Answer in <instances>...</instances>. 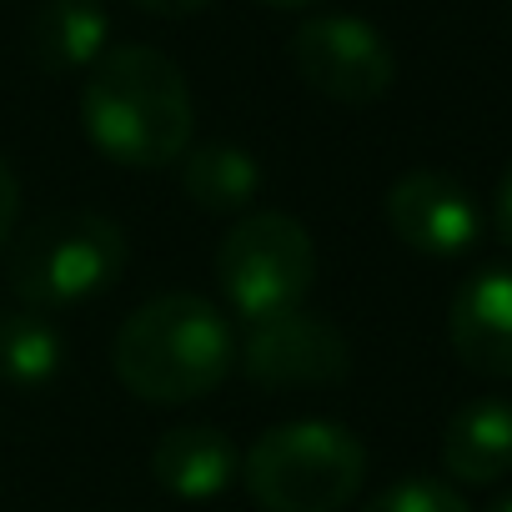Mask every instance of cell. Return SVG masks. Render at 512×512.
Here are the masks:
<instances>
[{
    "label": "cell",
    "mask_w": 512,
    "mask_h": 512,
    "mask_svg": "<svg viewBox=\"0 0 512 512\" xmlns=\"http://www.w3.org/2000/svg\"><path fill=\"white\" fill-rule=\"evenodd\" d=\"M256 6H272V11H302V6H312V0H256Z\"/></svg>",
    "instance_id": "cell-19"
},
{
    "label": "cell",
    "mask_w": 512,
    "mask_h": 512,
    "mask_svg": "<svg viewBox=\"0 0 512 512\" xmlns=\"http://www.w3.org/2000/svg\"><path fill=\"white\" fill-rule=\"evenodd\" d=\"M246 382L262 392H297V387H332L352 372L347 337L312 312H287L272 322H256L236 347Z\"/></svg>",
    "instance_id": "cell-7"
},
{
    "label": "cell",
    "mask_w": 512,
    "mask_h": 512,
    "mask_svg": "<svg viewBox=\"0 0 512 512\" xmlns=\"http://www.w3.org/2000/svg\"><path fill=\"white\" fill-rule=\"evenodd\" d=\"M181 191L201 206V211H216V216H231V211H246L262 191V166L246 146H231V141H206V146H191L181 156Z\"/></svg>",
    "instance_id": "cell-13"
},
{
    "label": "cell",
    "mask_w": 512,
    "mask_h": 512,
    "mask_svg": "<svg viewBox=\"0 0 512 512\" xmlns=\"http://www.w3.org/2000/svg\"><path fill=\"white\" fill-rule=\"evenodd\" d=\"M216 282L246 327L302 312L317 282V241L287 211H251L216 246Z\"/></svg>",
    "instance_id": "cell-5"
},
{
    "label": "cell",
    "mask_w": 512,
    "mask_h": 512,
    "mask_svg": "<svg viewBox=\"0 0 512 512\" xmlns=\"http://www.w3.org/2000/svg\"><path fill=\"white\" fill-rule=\"evenodd\" d=\"M387 226L402 246L422 256H462L482 236V211L472 191L447 171H407L387 186Z\"/></svg>",
    "instance_id": "cell-8"
},
{
    "label": "cell",
    "mask_w": 512,
    "mask_h": 512,
    "mask_svg": "<svg viewBox=\"0 0 512 512\" xmlns=\"http://www.w3.org/2000/svg\"><path fill=\"white\" fill-rule=\"evenodd\" d=\"M121 387L156 407H186L216 392L236 367V332L221 307L191 292L141 302L111 342Z\"/></svg>",
    "instance_id": "cell-2"
},
{
    "label": "cell",
    "mask_w": 512,
    "mask_h": 512,
    "mask_svg": "<svg viewBox=\"0 0 512 512\" xmlns=\"http://www.w3.org/2000/svg\"><path fill=\"white\" fill-rule=\"evenodd\" d=\"M292 66L297 76L337 101V106H372L397 81V56L387 36L362 16H312L292 36Z\"/></svg>",
    "instance_id": "cell-6"
},
{
    "label": "cell",
    "mask_w": 512,
    "mask_h": 512,
    "mask_svg": "<svg viewBox=\"0 0 512 512\" xmlns=\"http://www.w3.org/2000/svg\"><path fill=\"white\" fill-rule=\"evenodd\" d=\"M66 342L51 312H0V382L16 392H41L61 377Z\"/></svg>",
    "instance_id": "cell-14"
},
{
    "label": "cell",
    "mask_w": 512,
    "mask_h": 512,
    "mask_svg": "<svg viewBox=\"0 0 512 512\" xmlns=\"http://www.w3.org/2000/svg\"><path fill=\"white\" fill-rule=\"evenodd\" d=\"M16 221H21V181H16V171L6 166V156H0V246L11 241Z\"/></svg>",
    "instance_id": "cell-16"
},
{
    "label": "cell",
    "mask_w": 512,
    "mask_h": 512,
    "mask_svg": "<svg viewBox=\"0 0 512 512\" xmlns=\"http://www.w3.org/2000/svg\"><path fill=\"white\" fill-rule=\"evenodd\" d=\"M487 512H512V492H507V497H502V502H492V507H487Z\"/></svg>",
    "instance_id": "cell-20"
},
{
    "label": "cell",
    "mask_w": 512,
    "mask_h": 512,
    "mask_svg": "<svg viewBox=\"0 0 512 512\" xmlns=\"http://www.w3.org/2000/svg\"><path fill=\"white\" fill-rule=\"evenodd\" d=\"M126 272V231L101 211H56L11 251V287L31 312H66Z\"/></svg>",
    "instance_id": "cell-4"
},
{
    "label": "cell",
    "mask_w": 512,
    "mask_h": 512,
    "mask_svg": "<svg viewBox=\"0 0 512 512\" xmlns=\"http://www.w3.org/2000/svg\"><path fill=\"white\" fill-rule=\"evenodd\" d=\"M91 146L131 171L176 166L196 136V106L181 66L156 46H111L81 86Z\"/></svg>",
    "instance_id": "cell-1"
},
{
    "label": "cell",
    "mask_w": 512,
    "mask_h": 512,
    "mask_svg": "<svg viewBox=\"0 0 512 512\" xmlns=\"http://www.w3.org/2000/svg\"><path fill=\"white\" fill-rule=\"evenodd\" d=\"M492 226H497V241L512 246V161L497 181V196H492Z\"/></svg>",
    "instance_id": "cell-17"
},
{
    "label": "cell",
    "mask_w": 512,
    "mask_h": 512,
    "mask_svg": "<svg viewBox=\"0 0 512 512\" xmlns=\"http://www.w3.org/2000/svg\"><path fill=\"white\" fill-rule=\"evenodd\" d=\"M362 477L367 447L327 417L267 427L241 457V482L262 512H342L362 492Z\"/></svg>",
    "instance_id": "cell-3"
},
{
    "label": "cell",
    "mask_w": 512,
    "mask_h": 512,
    "mask_svg": "<svg viewBox=\"0 0 512 512\" xmlns=\"http://www.w3.org/2000/svg\"><path fill=\"white\" fill-rule=\"evenodd\" d=\"M447 342L467 372L512 382V267H477L452 292Z\"/></svg>",
    "instance_id": "cell-9"
},
{
    "label": "cell",
    "mask_w": 512,
    "mask_h": 512,
    "mask_svg": "<svg viewBox=\"0 0 512 512\" xmlns=\"http://www.w3.org/2000/svg\"><path fill=\"white\" fill-rule=\"evenodd\" d=\"M442 472L467 487H487L512 472V402L507 397H477L447 417Z\"/></svg>",
    "instance_id": "cell-11"
},
{
    "label": "cell",
    "mask_w": 512,
    "mask_h": 512,
    "mask_svg": "<svg viewBox=\"0 0 512 512\" xmlns=\"http://www.w3.org/2000/svg\"><path fill=\"white\" fill-rule=\"evenodd\" d=\"M126 6H136L146 16H196V11L211 6V0H126Z\"/></svg>",
    "instance_id": "cell-18"
},
{
    "label": "cell",
    "mask_w": 512,
    "mask_h": 512,
    "mask_svg": "<svg viewBox=\"0 0 512 512\" xmlns=\"http://www.w3.org/2000/svg\"><path fill=\"white\" fill-rule=\"evenodd\" d=\"M357 512H472L467 497L442 477H397L377 497H367Z\"/></svg>",
    "instance_id": "cell-15"
},
{
    "label": "cell",
    "mask_w": 512,
    "mask_h": 512,
    "mask_svg": "<svg viewBox=\"0 0 512 512\" xmlns=\"http://www.w3.org/2000/svg\"><path fill=\"white\" fill-rule=\"evenodd\" d=\"M151 477L181 502H211L241 477V452L216 422H181L156 437Z\"/></svg>",
    "instance_id": "cell-10"
},
{
    "label": "cell",
    "mask_w": 512,
    "mask_h": 512,
    "mask_svg": "<svg viewBox=\"0 0 512 512\" xmlns=\"http://www.w3.org/2000/svg\"><path fill=\"white\" fill-rule=\"evenodd\" d=\"M111 51L106 0H46L31 21V56L46 76H86Z\"/></svg>",
    "instance_id": "cell-12"
}]
</instances>
